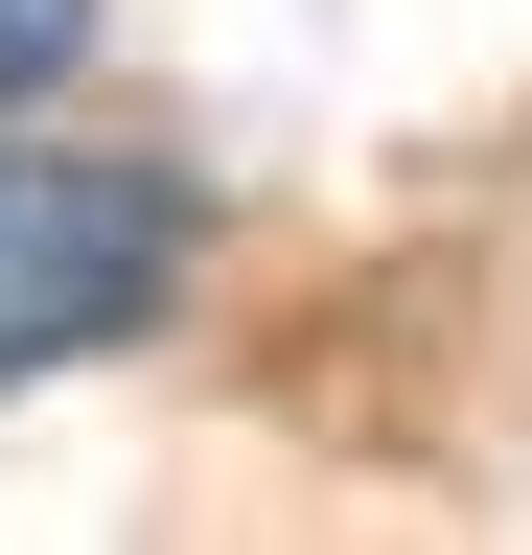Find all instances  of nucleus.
<instances>
[{"label":"nucleus","instance_id":"nucleus-1","mask_svg":"<svg viewBox=\"0 0 532 555\" xmlns=\"http://www.w3.org/2000/svg\"><path fill=\"white\" fill-rule=\"evenodd\" d=\"M185 163H116V139H0V393L24 371H70V347L116 324H163V278H185Z\"/></svg>","mask_w":532,"mask_h":555},{"label":"nucleus","instance_id":"nucleus-2","mask_svg":"<svg viewBox=\"0 0 532 555\" xmlns=\"http://www.w3.org/2000/svg\"><path fill=\"white\" fill-rule=\"evenodd\" d=\"M70 69H93V0H0V116L70 93Z\"/></svg>","mask_w":532,"mask_h":555}]
</instances>
